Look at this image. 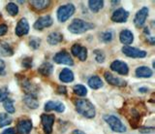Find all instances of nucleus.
<instances>
[{"label": "nucleus", "instance_id": "ea45409f", "mask_svg": "<svg viewBox=\"0 0 155 134\" xmlns=\"http://www.w3.org/2000/svg\"><path fill=\"white\" fill-rule=\"evenodd\" d=\"M15 133H16V130L14 128H7L1 134H15Z\"/></svg>", "mask_w": 155, "mask_h": 134}, {"label": "nucleus", "instance_id": "f257e3e1", "mask_svg": "<svg viewBox=\"0 0 155 134\" xmlns=\"http://www.w3.org/2000/svg\"><path fill=\"white\" fill-rule=\"evenodd\" d=\"M77 112L87 119H93L96 115L95 108L89 100L87 99H77L75 101Z\"/></svg>", "mask_w": 155, "mask_h": 134}, {"label": "nucleus", "instance_id": "4c0bfd02", "mask_svg": "<svg viewBox=\"0 0 155 134\" xmlns=\"http://www.w3.org/2000/svg\"><path fill=\"white\" fill-rule=\"evenodd\" d=\"M8 26L6 25H0V36H3L7 33Z\"/></svg>", "mask_w": 155, "mask_h": 134}, {"label": "nucleus", "instance_id": "bb28decb", "mask_svg": "<svg viewBox=\"0 0 155 134\" xmlns=\"http://www.w3.org/2000/svg\"><path fill=\"white\" fill-rule=\"evenodd\" d=\"M88 85L93 89H98L103 85V82L98 76H92L88 80Z\"/></svg>", "mask_w": 155, "mask_h": 134}, {"label": "nucleus", "instance_id": "72a5a7b5", "mask_svg": "<svg viewBox=\"0 0 155 134\" xmlns=\"http://www.w3.org/2000/svg\"><path fill=\"white\" fill-rule=\"evenodd\" d=\"M94 55H95L96 60L98 61L99 63H101V62H104V60H105V55H104V52H102L101 50H95L94 51Z\"/></svg>", "mask_w": 155, "mask_h": 134}, {"label": "nucleus", "instance_id": "b1692460", "mask_svg": "<svg viewBox=\"0 0 155 134\" xmlns=\"http://www.w3.org/2000/svg\"><path fill=\"white\" fill-rule=\"evenodd\" d=\"M48 43L50 45H57L63 40V35L59 32H52L48 36Z\"/></svg>", "mask_w": 155, "mask_h": 134}, {"label": "nucleus", "instance_id": "39448f33", "mask_svg": "<svg viewBox=\"0 0 155 134\" xmlns=\"http://www.w3.org/2000/svg\"><path fill=\"white\" fill-rule=\"evenodd\" d=\"M55 117L52 114H43L41 116V122L43 124L44 132L45 134H51L52 126L54 123Z\"/></svg>", "mask_w": 155, "mask_h": 134}, {"label": "nucleus", "instance_id": "20e7f679", "mask_svg": "<svg viewBox=\"0 0 155 134\" xmlns=\"http://www.w3.org/2000/svg\"><path fill=\"white\" fill-rule=\"evenodd\" d=\"M75 13V6L69 3L66 5L60 6L57 11V18L60 22H65L73 14Z\"/></svg>", "mask_w": 155, "mask_h": 134}, {"label": "nucleus", "instance_id": "6e6552de", "mask_svg": "<svg viewBox=\"0 0 155 134\" xmlns=\"http://www.w3.org/2000/svg\"><path fill=\"white\" fill-rule=\"evenodd\" d=\"M148 8L147 7H143L140 9V11L137 12L135 16V18H134V23L135 25L137 27H140L143 25V23L145 22V20H147V18L148 16Z\"/></svg>", "mask_w": 155, "mask_h": 134}, {"label": "nucleus", "instance_id": "a19ab883", "mask_svg": "<svg viewBox=\"0 0 155 134\" xmlns=\"http://www.w3.org/2000/svg\"><path fill=\"white\" fill-rule=\"evenodd\" d=\"M57 92H59V93H62V94H66L67 90H66V88L65 87H58Z\"/></svg>", "mask_w": 155, "mask_h": 134}, {"label": "nucleus", "instance_id": "a211bd4d", "mask_svg": "<svg viewBox=\"0 0 155 134\" xmlns=\"http://www.w3.org/2000/svg\"><path fill=\"white\" fill-rule=\"evenodd\" d=\"M119 40H120L121 43H122V44L128 46V45H130L131 43L134 41V35H133V33L131 32L130 30L125 29V30H122V31L120 32Z\"/></svg>", "mask_w": 155, "mask_h": 134}, {"label": "nucleus", "instance_id": "4be33fe9", "mask_svg": "<svg viewBox=\"0 0 155 134\" xmlns=\"http://www.w3.org/2000/svg\"><path fill=\"white\" fill-rule=\"evenodd\" d=\"M38 71L43 76H50L53 71V65L50 62H44L38 68Z\"/></svg>", "mask_w": 155, "mask_h": 134}, {"label": "nucleus", "instance_id": "f8f14e48", "mask_svg": "<svg viewBox=\"0 0 155 134\" xmlns=\"http://www.w3.org/2000/svg\"><path fill=\"white\" fill-rule=\"evenodd\" d=\"M129 17V13L123 8L116 9L111 15V21L114 22H125Z\"/></svg>", "mask_w": 155, "mask_h": 134}, {"label": "nucleus", "instance_id": "a878e982", "mask_svg": "<svg viewBox=\"0 0 155 134\" xmlns=\"http://www.w3.org/2000/svg\"><path fill=\"white\" fill-rule=\"evenodd\" d=\"M13 49L6 42L0 41V55L5 56H10L13 55Z\"/></svg>", "mask_w": 155, "mask_h": 134}, {"label": "nucleus", "instance_id": "f03ea898", "mask_svg": "<svg viewBox=\"0 0 155 134\" xmlns=\"http://www.w3.org/2000/svg\"><path fill=\"white\" fill-rule=\"evenodd\" d=\"M94 27L95 26L93 23L80 20V18H75L68 26V29L73 34H81V33H84L90 29H93Z\"/></svg>", "mask_w": 155, "mask_h": 134}, {"label": "nucleus", "instance_id": "c85d7f7f", "mask_svg": "<svg viewBox=\"0 0 155 134\" xmlns=\"http://www.w3.org/2000/svg\"><path fill=\"white\" fill-rule=\"evenodd\" d=\"M75 94L79 95V96H85L87 93V89L82 85H76L74 88H73Z\"/></svg>", "mask_w": 155, "mask_h": 134}, {"label": "nucleus", "instance_id": "e433bc0d", "mask_svg": "<svg viewBox=\"0 0 155 134\" xmlns=\"http://www.w3.org/2000/svg\"><path fill=\"white\" fill-rule=\"evenodd\" d=\"M140 131L142 133H153L154 132V127H152V126L143 127V128H140Z\"/></svg>", "mask_w": 155, "mask_h": 134}, {"label": "nucleus", "instance_id": "ddd939ff", "mask_svg": "<svg viewBox=\"0 0 155 134\" xmlns=\"http://www.w3.org/2000/svg\"><path fill=\"white\" fill-rule=\"evenodd\" d=\"M52 18L50 16H45L39 18L38 20L34 23V28L37 30H42L46 27H50L52 25Z\"/></svg>", "mask_w": 155, "mask_h": 134}, {"label": "nucleus", "instance_id": "1a4fd4ad", "mask_svg": "<svg viewBox=\"0 0 155 134\" xmlns=\"http://www.w3.org/2000/svg\"><path fill=\"white\" fill-rule=\"evenodd\" d=\"M32 129V122L28 119H21L17 124V131L18 134H29Z\"/></svg>", "mask_w": 155, "mask_h": 134}, {"label": "nucleus", "instance_id": "f704fd0d", "mask_svg": "<svg viewBox=\"0 0 155 134\" xmlns=\"http://www.w3.org/2000/svg\"><path fill=\"white\" fill-rule=\"evenodd\" d=\"M7 98H8V90L5 88L0 89V102L5 101Z\"/></svg>", "mask_w": 155, "mask_h": 134}, {"label": "nucleus", "instance_id": "9b49d317", "mask_svg": "<svg viewBox=\"0 0 155 134\" xmlns=\"http://www.w3.org/2000/svg\"><path fill=\"white\" fill-rule=\"evenodd\" d=\"M110 69L121 75H127L129 72V68L127 64L121 60H114V62H111Z\"/></svg>", "mask_w": 155, "mask_h": 134}, {"label": "nucleus", "instance_id": "dca6fc26", "mask_svg": "<svg viewBox=\"0 0 155 134\" xmlns=\"http://www.w3.org/2000/svg\"><path fill=\"white\" fill-rule=\"evenodd\" d=\"M45 110L47 112L54 110V111L58 113H63L65 111V106L60 101H48L45 104Z\"/></svg>", "mask_w": 155, "mask_h": 134}, {"label": "nucleus", "instance_id": "412c9836", "mask_svg": "<svg viewBox=\"0 0 155 134\" xmlns=\"http://www.w3.org/2000/svg\"><path fill=\"white\" fill-rule=\"evenodd\" d=\"M152 74V70L147 66H140L136 69V76L139 78H149Z\"/></svg>", "mask_w": 155, "mask_h": 134}, {"label": "nucleus", "instance_id": "0eeeda50", "mask_svg": "<svg viewBox=\"0 0 155 134\" xmlns=\"http://www.w3.org/2000/svg\"><path fill=\"white\" fill-rule=\"evenodd\" d=\"M53 60H54L55 63L58 64H65V65H74V60L71 57L70 54L66 51H61L54 55L53 57Z\"/></svg>", "mask_w": 155, "mask_h": 134}, {"label": "nucleus", "instance_id": "2f4dec72", "mask_svg": "<svg viewBox=\"0 0 155 134\" xmlns=\"http://www.w3.org/2000/svg\"><path fill=\"white\" fill-rule=\"evenodd\" d=\"M41 45V39L37 37H32L29 40V46H30L33 50H37Z\"/></svg>", "mask_w": 155, "mask_h": 134}, {"label": "nucleus", "instance_id": "423d86ee", "mask_svg": "<svg viewBox=\"0 0 155 134\" xmlns=\"http://www.w3.org/2000/svg\"><path fill=\"white\" fill-rule=\"evenodd\" d=\"M122 52L125 55L132 57V59H143L147 55V52L145 51L130 46H124L122 48Z\"/></svg>", "mask_w": 155, "mask_h": 134}, {"label": "nucleus", "instance_id": "7ed1b4c3", "mask_svg": "<svg viewBox=\"0 0 155 134\" xmlns=\"http://www.w3.org/2000/svg\"><path fill=\"white\" fill-rule=\"evenodd\" d=\"M104 119L110 126V127L111 128L113 131L118 132V133H123L126 131V126L117 117L114 116V115H107V116L104 117Z\"/></svg>", "mask_w": 155, "mask_h": 134}, {"label": "nucleus", "instance_id": "c756f323", "mask_svg": "<svg viewBox=\"0 0 155 134\" xmlns=\"http://www.w3.org/2000/svg\"><path fill=\"white\" fill-rule=\"evenodd\" d=\"M6 9H7V12L13 17L17 16L18 14V7L16 5V3H14V2H10L7 5Z\"/></svg>", "mask_w": 155, "mask_h": 134}, {"label": "nucleus", "instance_id": "393cba45", "mask_svg": "<svg viewBox=\"0 0 155 134\" xmlns=\"http://www.w3.org/2000/svg\"><path fill=\"white\" fill-rule=\"evenodd\" d=\"M104 6V1L102 0H90L88 1V7L93 13L99 12Z\"/></svg>", "mask_w": 155, "mask_h": 134}, {"label": "nucleus", "instance_id": "c9c22d12", "mask_svg": "<svg viewBox=\"0 0 155 134\" xmlns=\"http://www.w3.org/2000/svg\"><path fill=\"white\" fill-rule=\"evenodd\" d=\"M22 66L25 68H31L32 67V59L31 57H25L22 60Z\"/></svg>", "mask_w": 155, "mask_h": 134}, {"label": "nucleus", "instance_id": "4468645a", "mask_svg": "<svg viewBox=\"0 0 155 134\" xmlns=\"http://www.w3.org/2000/svg\"><path fill=\"white\" fill-rule=\"evenodd\" d=\"M104 77H105L107 82H108L111 85H114V87L122 88V87H125V85H126V82L124 80L120 79L118 77H114V76L111 73H110V72H106L104 74Z\"/></svg>", "mask_w": 155, "mask_h": 134}, {"label": "nucleus", "instance_id": "79ce46f5", "mask_svg": "<svg viewBox=\"0 0 155 134\" xmlns=\"http://www.w3.org/2000/svg\"><path fill=\"white\" fill-rule=\"evenodd\" d=\"M72 134H85V133H84V132H82V131H81V130H78V129H76V130L73 131Z\"/></svg>", "mask_w": 155, "mask_h": 134}, {"label": "nucleus", "instance_id": "cd10ccee", "mask_svg": "<svg viewBox=\"0 0 155 134\" xmlns=\"http://www.w3.org/2000/svg\"><path fill=\"white\" fill-rule=\"evenodd\" d=\"M11 122H12V119L8 114H6V113L0 114V127L7 126Z\"/></svg>", "mask_w": 155, "mask_h": 134}, {"label": "nucleus", "instance_id": "aec40b11", "mask_svg": "<svg viewBox=\"0 0 155 134\" xmlns=\"http://www.w3.org/2000/svg\"><path fill=\"white\" fill-rule=\"evenodd\" d=\"M24 103L26 104V106L31 108V109H36L39 106L38 99L36 97V95H31V94H26L23 98Z\"/></svg>", "mask_w": 155, "mask_h": 134}, {"label": "nucleus", "instance_id": "7c9ffc66", "mask_svg": "<svg viewBox=\"0 0 155 134\" xmlns=\"http://www.w3.org/2000/svg\"><path fill=\"white\" fill-rule=\"evenodd\" d=\"M4 109L6 110V111L9 113V114H13L15 113V107H14V102L12 99L10 98H7L6 100L4 101Z\"/></svg>", "mask_w": 155, "mask_h": 134}, {"label": "nucleus", "instance_id": "f3484780", "mask_svg": "<svg viewBox=\"0 0 155 134\" xmlns=\"http://www.w3.org/2000/svg\"><path fill=\"white\" fill-rule=\"evenodd\" d=\"M21 85L22 89L26 92V94L36 95L37 88L29 80H27V79H22L21 81Z\"/></svg>", "mask_w": 155, "mask_h": 134}, {"label": "nucleus", "instance_id": "473e14b6", "mask_svg": "<svg viewBox=\"0 0 155 134\" xmlns=\"http://www.w3.org/2000/svg\"><path fill=\"white\" fill-rule=\"evenodd\" d=\"M113 32L111 31H106V32H103L102 34L100 35V39L103 41L104 43H108V42H110L113 40Z\"/></svg>", "mask_w": 155, "mask_h": 134}, {"label": "nucleus", "instance_id": "37998d69", "mask_svg": "<svg viewBox=\"0 0 155 134\" xmlns=\"http://www.w3.org/2000/svg\"><path fill=\"white\" fill-rule=\"evenodd\" d=\"M139 92H148V89L147 88H140L139 89Z\"/></svg>", "mask_w": 155, "mask_h": 134}, {"label": "nucleus", "instance_id": "58836bf2", "mask_svg": "<svg viewBox=\"0 0 155 134\" xmlns=\"http://www.w3.org/2000/svg\"><path fill=\"white\" fill-rule=\"evenodd\" d=\"M0 75H5V62L0 59Z\"/></svg>", "mask_w": 155, "mask_h": 134}, {"label": "nucleus", "instance_id": "5701e85b", "mask_svg": "<svg viewBox=\"0 0 155 134\" xmlns=\"http://www.w3.org/2000/svg\"><path fill=\"white\" fill-rule=\"evenodd\" d=\"M30 4L35 10L41 11L50 6L51 1H47V0H33V1L30 2Z\"/></svg>", "mask_w": 155, "mask_h": 134}, {"label": "nucleus", "instance_id": "9d476101", "mask_svg": "<svg viewBox=\"0 0 155 134\" xmlns=\"http://www.w3.org/2000/svg\"><path fill=\"white\" fill-rule=\"evenodd\" d=\"M71 52L74 56H77L81 61H84L87 59V50L86 48L82 47L79 44L73 45L71 48Z\"/></svg>", "mask_w": 155, "mask_h": 134}, {"label": "nucleus", "instance_id": "6ab92c4d", "mask_svg": "<svg viewBox=\"0 0 155 134\" xmlns=\"http://www.w3.org/2000/svg\"><path fill=\"white\" fill-rule=\"evenodd\" d=\"M59 79L63 83H71L74 81V73L70 69L64 68L59 74Z\"/></svg>", "mask_w": 155, "mask_h": 134}, {"label": "nucleus", "instance_id": "2eb2a0df", "mask_svg": "<svg viewBox=\"0 0 155 134\" xmlns=\"http://www.w3.org/2000/svg\"><path fill=\"white\" fill-rule=\"evenodd\" d=\"M28 31H29V23L26 18H23L18 22L16 29H15V33H16L18 36H23V35H26Z\"/></svg>", "mask_w": 155, "mask_h": 134}]
</instances>
